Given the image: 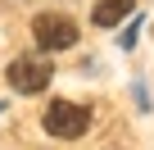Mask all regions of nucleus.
<instances>
[{"mask_svg": "<svg viewBox=\"0 0 154 150\" xmlns=\"http://www.w3.org/2000/svg\"><path fill=\"white\" fill-rule=\"evenodd\" d=\"M127 14H131V0H100V5L91 9L95 27H113V23H122Z\"/></svg>", "mask_w": 154, "mask_h": 150, "instance_id": "obj_4", "label": "nucleus"}, {"mask_svg": "<svg viewBox=\"0 0 154 150\" xmlns=\"http://www.w3.org/2000/svg\"><path fill=\"white\" fill-rule=\"evenodd\" d=\"M32 37L41 50H72L77 46V23L68 14H36L32 18Z\"/></svg>", "mask_w": 154, "mask_h": 150, "instance_id": "obj_2", "label": "nucleus"}, {"mask_svg": "<svg viewBox=\"0 0 154 150\" xmlns=\"http://www.w3.org/2000/svg\"><path fill=\"white\" fill-rule=\"evenodd\" d=\"M5 78H9V87H14V91L36 96V91H45V87H50V64H45V59L23 55V59H14V64L5 68Z\"/></svg>", "mask_w": 154, "mask_h": 150, "instance_id": "obj_3", "label": "nucleus"}, {"mask_svg": "<svg viewBox=\"0 0 154 150\" xmlns=\"http://www.w3.org/2000/svg\"><path fill=\"white\" fill-rule=\"evenodd\" d=\"M41 127H45L50 136H59V141H77V136L91 127V109L77 105V100H54V105L45 109Z\"/></svg>", "mask_w": 154, "mask_h": 150, "instance_id": "obj_1", "label": "nucleus"}]
</instances>
